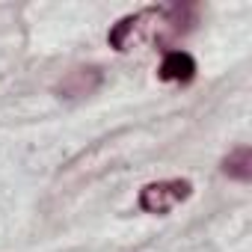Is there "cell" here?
Listing matches in <instances>:
<instances>
[{"instance_id": "cell-1", "label": "cell", "mask_w": 252, "mask_h": 252, "mask_svg": "<svg viewBox=\"0 0 252 252\" xmlns=\"http://www.w3.org/2000/svg\"><path fill=\"white\" fill-rule=\"evenodd\" d=\"M187 24H193L190 6H152L137 15L122 18L110 30V45L119 51H131L140 42H166L181 36Z\"/></svg>"}, {"instance_id": "cell-3", "label": "cell", "mask_w": 252, "mask_h": 252, "mask_svg": "<svg viewBox=\"0 0 252 252\" xmlns=\"http://www.w3.org/2000/svg\"><path fill=\"white\" fill-rule=\"evenodd\" d=\"M196 74V63L187 51H169L160 63V77L169 83H190Z\"/></svg>"}, {"instance_id": "cell-2", "label": "cell", "mask_w": 252, "mask_h": 252, "mask_svg": "<svg viewBox=\"0 0 252 252\" xmlns=\"http://www.w3.org/2000/svg\"><path fill=\"white\" fill-rule=\"evenodd\" d=\"M187 196H190V181L172 178V181L149 184V187L140 193V205H143V211H149V214H166V211H172L178 202H184Z\"/></svg>"}, {"instance_id": "cell-4", "label": "cell", "mask_w": 252, "mask_h": 252, "mask_svg": "<svg viewBox=\"0 0 252 252\" xmlns=\"http://www.w3.org/2000/svg\"><path fill=\"white\" fill-rule=\"evenodd\" d=\"M249 149L246 146H240L237 152H231L225 160H222V172L225 175H231V178H237V181H249Z\"/></svg>"}]
</instances>
